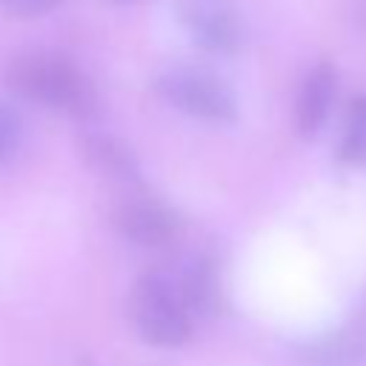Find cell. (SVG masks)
Masks as SVG:
<instances>
[{
	"label": "cell",
	"mask_w": 366,
	"mask_h": 366,
	"mask_svg": "<svg viewBox=\"0 0 366 366\" xmlns=\"http://www.w3.org/2000/svg\"><path fill=\"white\" fill-rule=\"evenodd\" d=\"M20 134L23 132H20V120H17L14 109L0 103V166H6L14 157V152L20 146Z\"/></svg>",
	"instance_id": "11"
},
{
	"label": "cell",
	"mask_w": 366,
	"mask_h": 366,
	"mask_svg": "<svg viewBox=\"0 0 366 366\" xmlns=\"http://www.w3.org/2000/svg\"><path fill=\"white\" fill-rule=\"evenodd\" d=\"M340 160L343 163H366V94H360L349 106L346 132L340 140Z\"/></svg>",
	"instance_id": "10"
},
{
	"label": "cell",
	"mask_w": 366,
	"mask_h": 366,
	"mask_svg": "<svg viewBox=\"0 0 366 366\" xmlns=\"http://www.w3.org/2000/svg\"><path fill=\"white\" fill-rule=\"evenodd\" d=\"M114 223H117V232L137 246H166L169 240H174L180 229L177 214L152 197L123 200L114 212Z\"/></svg>",
	"instance_id": "5"
},
{
	"label": "cell",
	"mask_w": 366,
	"mask_h": 366,
	"mask_svg": "<svg viewBox=\"0 0 366 366\" xmlns=\"http://www.w3.org/2000/svg\"><path fill=\"white\" fill-rule=\"evenodd\" d=\"M174 283H177L192 315L214 312L220 306V283H217V269L212 260L197 257V260L186 263L180 269V274L174 277Z\"/></svg>",
	"instance_id": "8"
},
{
	"label": "cell",
	"mask_w": 366,
	"mask_h": 366,
	"mask_svg": "<svg viewBox=\"0 0 366 366\" xmlns=\"http://www.w3.org/2000/svg\"><path fill=\"white\" fill-rule=\"evenodd\" d=\"M6 86L37 103L57 109L63 114H89L94 109L97 92L83 69L57 51H23L6 66Z\"/></svg>",
	"instance_id": "1"
},
{
	"label": "cell",
	"mask_w": 366,
	"mask_h": 366,
	"mask_svg": "<svg viewBox=\"0 0 366 366\" xmlns=\"http://www.w3.org/2000/svg\"><path fill=\"white\" fill-rule=\"evenodd\" d=\"M157 94L174 109L209 120V123H232L237 117V100L232 89L212 71L197 66H169L157 74Z\"/></svg>",
	"instance_id": "3"
},
{
	"label": "cell",
	"mask_w": 366,
	"mask_h": 366,
	"mask_svg": "<svg viewBox=\"0 0 366 366\" xmlns=\"http://www.w3.org/2000/svg\"><path fill=\"white\" fill-rule=\"evenodd\" d=\"M83 154L97 172H103L114 180H134L137 177V160L129 154V149L123 143H117L109 134H89L83 143Z\"/></svg>",
	"instance_id": "9"
},
{
	"label": "cell",
	"mask_w": 366,
	"mask_h": 366,
	"mask_svg": "<svg viewBox=\"0 0 366 366\" xmlns=\"http://www.w3.org/2000/svg\"><path fill=\"white\" fill-rule=\"evenodd\" d=\"M335 92H337V74L332 63H317L315 69H309L295 103V129L300 137H315L323 129L329 109L335 103Z\"/></svg>",
	"instance_id": "6"
},
{
	"label": "cell",
	"mask_w": 366,
	"mask_h": 366,
	"mask_svg": "<svg viewBox=\"0 0 366 366\" xmlns=\"http://www.w3.org/2000/svg\"><path fill=\"white\" fill-rule=\"evenodd\" d=\"M129 309L137 335L152 346L174 349L192 337V312L174 277L166 272H146L137 277L132 286Z\"/></svg>",
	"instance_id": "2"
},
{
	"label": "cell",
	"mask_w": 366,
	"mask_h": 366,
	"mask_svg": "<svg viewBox=\"0 0 366 366\" xmlns=\"http://www.w3.org/2000/svg\"><path fill=\"white\" fill-rule=\"evenodd\" d=\"M366 360V329L346 326L306 349L309 366H360Z\"/></svg>",
	"instance_id": "7"
},
{
	"label": "cell",
	"mask_w": 366,
	"mask_h": 366,
	"mask_svg": "<svg viewBox=\"0 0 366 366\" xmlns=\"http://www.w3.org/2000/svg\"><path fill=\"white\" fill-rule=\"evenodd\" d=\"M57 0H0V9L14 17H34L54 6Z\"/></svg>",
	"instance_id": "12"
},
{
	"label": "cell",
	"mask_w": 366,
	"mask_h": 366,
	"mask_svg": "<svg viewBox=\"0 0 366 366\" xmlns=\"http://www.w3.org/2000/svg\"><path fill=\"white\" fill-rule=\"evenodd\" d=\"M180 20L206 51L234 54L243 43V23L226 0H180Z\"/></svg>",
	"instance_id": "4"
}]
</instances>
